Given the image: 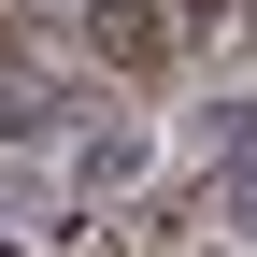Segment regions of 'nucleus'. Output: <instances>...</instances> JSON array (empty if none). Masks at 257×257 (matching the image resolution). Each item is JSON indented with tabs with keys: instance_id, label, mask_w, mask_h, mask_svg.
I'll list each match as a JSON object with an SVG mask.
<instances>
[{
	"instance_id": "3",
	"label": "nucleus",
	"mask_w": 257,
	"mask_h": 257,
	"mask_svg": "<svg viewBox=\"0 0 257 257\" xmlns=\"http://www.w3.org/2000/svg\"><path fill=\"white\" fill-rule=\"evenodd\" d=\"M143 157H157L143 128H86V143H72V172H86V186H143Z\"/></svg>"
},
{
	"instance_id": "2",
	"label": "nucleus",
	"mask_w": 257,
	"mask_h": 257,
	"mask_svg": "<svg viewBox=\"0 0 257 257\" xmlns=\"http://www.w3.org/2000/svg\"><path fill=\"white\" fill-rule=\"evenodd\" d=\"M43 128H57V86L29 57H0V143H43Z\"/></svg>"
},
{
	"instance_id": "1",
	"label": "nucleus",
	"mask_w": 257,
	"mask_h": 257,
	"mask_svg": "<svg viewBox=\"0 0 257 257\" xmlns=\"http://www.w3.org/2000/svg\"><path fill=\"white\" fill-rule=\"evenodd\" d=\"M86 43H100L114 72H157V57H172V15H157V0H86Z\"/></svg>"
},
{
	"instance_id": "4",
	"label": "nucleus",
	"mask_w": 257,
	"mask_h": 257,
	"mask_svg": "<svg viewBox=\"0 0 257 257\" xmlns=\"http://www.w3.org/2000/svg\"><path fill=\"white\" fill-rule=\"evenodd\" d=\"M172 15H214V0H172Z\"/></svg>"
}]
</instances>
